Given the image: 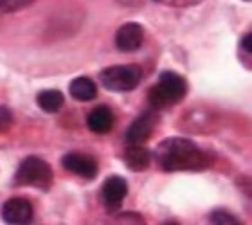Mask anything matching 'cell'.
<instances>
[{"mask_svg":"<svg viewBox=\"0 0 252 225\" xmlns=\"http://www.w3.org/2000/svg\"><path fill=\"white\" fill-rule=\"evenodd\" d=\"M152 159L166 173L202 171L211 162L209 155L186 137H168L160 141Z\"/></svg>","mask_w":252,"mask_h":225,"instance_id":"1","label":"cell"},{"mask_svg":"<svg viewBox=\"0 0 252 225\" xmlns=\"http://www.w3.org/2000/svg\"><path fill=\"white\" fill-rule=\"evenodd\" d=\"M188 94V83L180 74L164 70L158 76V83L148 90V103L153 110H162L184 99Z\"/></svg>","mask_w":252,"mask_h":225,"instance_id":"2","label":"cell"},{"mask_svg":"<svg viewBox=\"0 0 252 225\" xmlns=\"http://www.w3.org/2000/svg\"><path fill=\"white\" fill-rule=\"evenodd\" d=\"M16 186H31L40 191H49L53 186V168L40 157L24 159L15 173Z\"/></svg>","mask_w":252,"mask_h":225,"instance_id":"3","label":"cell"},{"mask_svg":"<svg viewBox=\"0 0 252 225\" xmlns=\"http://www.w3.org/2000/svg\"><path fill=\"white\" fill-rule=\"evenodd\" d=\"M99 79L112 92H130L141 85L142 70L139 65H112L101 70Z\"/></svg>","mask_w":252,"mask_h":225,"instance_id":"4","label":"cell"},{"mask_svg":"<svg viewBox=\"0 0 252 225\" xmlns=\"http://www.w3.org/2000/svg\"><path fill=\"white\" fill-rule=\"evenodd\" d=\"M128 194V182L121 175H110L101 188V198L108 211H117Z\"/></svg>","mask_w":252,"mask_h":225,"instance_id":"5","label":"cell"},{"mask_svg":"<svg viewBox=\"0 0 252 225\" xmlns=\"http://www.w3.org/2000/svg\"><path fill=\"white\" fill-rule=\"evenodd\" d=\"M144 42V29L137 22H126L116 32V47L123 53H133Z\"/></svg>","mask_w":252,"mask_h":225,"instance_id":"6","label":"cell"},{"mask_svg":"<svg viewBox=\"0 0 252 225\" xmlns=\"http://www.w3.org/2000/svg\"><path fill=\"white\" fill-rule=\"evenodd\" d=\"M157 126V115L155 112H144L133 119L130 128L126 130V142L128 144H144L150 139Z\"/></svg>","mask_w":252,"mask_h":225,"instance_id":"7","label":"cell"},{"mask_svg":"<svg viewBox=\"0 0 252 225\" xmlns=\"http://www.w3.org/2000/svg\"><path fill=\"white\" fill-rule=\"evenodd\" d=\"M62 164L67 171L81 178H87V180H92L97 175V162L85 153H67V155H63Z\"/></svg>","mask_w":252,"mask_h":225,"instance_id":"8","label":"cell"},{"mask_svg":"<svg viewBox=\"0 0 252 225\" xmlns=\"http://www.w3.org/2000/svg\"><path fill=\"white\" fill-rule=\"evenodd\" d=\"M2 220L11 225H24L32 220V205L26 198H11L2 207Z\"/></svg>","mask_w":252,"mask_h":225,"instance_id":"9","label":"cell"},{"mask_svg":"<svg viewBox=\"0 0 252 225\" xmlns=\"http://www.w3.org/2000/svg\"><path fill=\"white\" fill-rule=\"evenodd\" d=\"M123 159H125L126 168L131 171H144L152 164V153L142 144H130Z\"/></svg>","mask_w":252,"mask_h":225,"instance_id":"10","label":"cell"},{"mask_svg":"<svg viewBox=\"0 0 252 225\" xmlns=\"http://www.w3.org/2000/svg\"><path fill=\"white\" fill-rule=\"evenodd\" d=\"M87 126L94 133H108L114 126V114L108 106H95L87 117Z\"/></svg>","mask_w":252,"mask_h":225,"instance_id":"11","label":"cell"},{"mask_svg":"<svg viewBox=\"0 0 252 225\" xmlns=\"http://www.w3.org/2000/svg\"><path fill=\"white\" fill-rule=\"evenodd\" d=\"M68 92L76 101H81V103H87V101L95 99L97 96V87L90 78H85V76H79V78L72 79L70 85H68Z\"/></svg>","mask_w":252,"mask_h":225,"instance_id":"12","label":"cell"},{"mask_svg":"<svg viewBox=\"0 0 252 225\" xmlns=\"http://www.w3.org/2000/svg\"><path fill=\"white\" fill-rule=\"evenodd\" d=\"M36 103L43 112L54 114V112H58L63 106L65 97H63V94L60 92V90H53V89L42 90V92L36 96Z\"/></svg>","mask_w":252,"mask_h":225,"instance_id":"13","label":"cell"},{"mask_svg":"<svg viewBox=\"0 0 252 225\" xmlns=\"http://www.w3.org/2000/svg\"><path fill=\"white\" fill-rule=\"evenodd\" d=\"M211 224L215 225H238L240 222H238L236 216H232L231 213H227V211H215V213H211L209 216Z\"/></svg>","mask_w":252,"mask_h":225,"instance_id":"14","label":"cell"},{"mask_svg":"<svg viewBox=\"0 0 252 225\" xmlns=\"http://www.w3.org/2000/svg\"><path fill=\"white\" fill-rule=\"evenodd\" d=\"M32 0H0V11L2 13H16L31 5Z\"/></svg>","mask_w":252,"mask_h":225,"instance_id":"15","label":"cell"},{"mask_svg":"<svg viewBox=\"0 0 252 225\" xmlns=\"http://www.w3.org/2000/svg\"><path fill=\"white\" fill-rule=\"evenodd\" d=\"M164 5H171V7H193V5H198L200 2L204 0H157Z\"/></svg>","mask_w":252,"mask_h":225,"instance_id":"16","label":"cell"},{"mask_svg":"<svg viewBox=\"0 0 252 225\" xmlns=\"http://www.w3.org/2000/svg\"><path fill=\"white\" fill-rule=\"evenodd\" d=\"M11 125H13V114L9 112V108L0 105V131H5Z\"/></svg>","mask_w":252,"mask_h":225,"instance_id":"17","label":"cell"},{"mask_svg":"<svg viewBox=\"0 0 252 225\" xmlns=\"http://www.w3.org/2000/svg\"><path fill=\"white\" fill-rule=\"evenodd\" d=\"M240 47H242L243 53H247V56L251 58V54H252V34H251V32H247V34L242 38Z\"/></svg>","mask_w":252,"mask_h":225,"instance_id":"18","label":"cell"},{"mask_svg":"<svg viewBox=\"0 0 252 225\" xmlns=\"http://www.w3.org/2000/svg\"><path fill=\"white\" fill-rule=\"evenodd\" d=\"M245 2H251V0H245Z\"/></svg>","mask_w":252,"mask_h":225,"instance_id":"19","label":"cell"}]
</instances>
